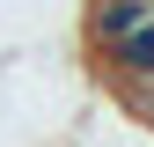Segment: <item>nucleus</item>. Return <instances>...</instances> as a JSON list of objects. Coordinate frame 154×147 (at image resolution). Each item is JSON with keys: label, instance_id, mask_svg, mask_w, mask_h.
Segmentation results:
<instances>
[{"label": "nucleus", "instance_id": "obj_1", "mask_svg": "<svg viewBox=\"0 0 154 147\" xmlns=\"http://www.w3.org/2000/svg\"><path fill=\"white\" fill-rule=\"evenodd\" d=\"M147 22H154V0H88V44H103V52Z\"/></svg>", "mask_w": 154, "mask_h": 147}, {"label": "nucleus", "instance_id": "obj_2", "mask_svg": "<svg viewBox=\"0 0 154 147\" xmlns=\"http://www.w3.org/2000/svg\"><path fill=\"white\" fill-rule=\"evenodd\" d=\"M103 59H110V81H118V88H154V22L132 30L125 44H110Z\"/></svg>", "mask_w": 154, "mask_h": 147}]
</instances>
